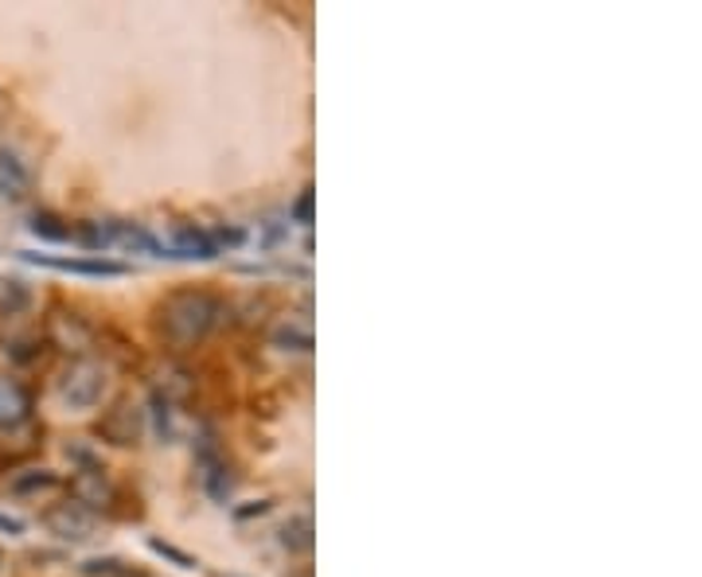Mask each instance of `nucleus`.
I'll return each mask as SVG.
<instances>
[{
	"instance_id": "4468645a",
	"label": "nucleus",
	"mask_w": 702,
	"mask_h": 577,
	"mask_svg": "<svg viewBox=\"0 0 702 577\" xmlns=\"http://www.w3.org/2000/svg\"><path fill=\"white\" fill-rule=\"evenodd\" d=\"M12 492L16 495H32V492H51V488H59V476L51 472V468H28V472L12 476Z\"/></svg>"
},
{
	"instance_id": "9d476101",
	"label": "nucleus",
	"mask_w": 702,
	"mask_h": 577,
	"mask_svg": "<svg viewBox=\"0 0 702 577\" xmlns=\"http://www.w3.org/2000/svg\"><path fill=\"white\" fill-rule=\"evenodd\" d=\"M28 196H32L28 164L20 160V152L0 149V199H9V204H24Z\"/></svg>"
},
{
	"instance_id": "20e7f679",
	"label": "nucleus",
	"mask_w": 702,
	"mask_h": 577,
	"mask_svg": "<svg viewBox=\"0 0 702 577\" xmlns=\"http://www.w3.org/2000/svg\"><path fill=\"white\" fill-rule=\"evenodd\" d=\"M98 438L110 441V445L118 449H130L137 445L140 438H145V406L140 402H113L110 410L102 414V421H98Z\"/></svg>"
},
{
	"instance_id": "1a4fd4ad",
	"label": "nucleus",
	"mask_w": 702,
	"mask_h": 577,
	"mask_svg": "<svg viewBox=\"0 0 702 577\" xmlns=\"http://www.w3.org/2000/svg\"><path fill=\"white\" fill-rule=\"evenodd\" d=\"M44 523H47V531L59 535V539H66V542L94 539V515L86 512V507H78V503H59V507L47 512Z\"/></svg>"
},
{
	"instance_id": "423d86ee",
	"label": "nucleus",
	"mask_w": 702,
	"mask_h": 577,
	"mask_svg": "<svg viewBox=\"0 0 702 577\" xmlns=\"http://www.w3.org/2000/svg\"><path fill=\"white\" fill-rule=\"evenodd\" d=\"M71 495H75L78 507H86V512L94 515L113 503V484L98 465H83L75 476H71Z\"/></svg>"
},
{
	"instance_id": "f03ea898",
	"label": "nucleus",
	"mask_w": 702,
	"mask_h": 577,
	"mask_svg": "<svg viewBox=\"0 0 702 577\" xmlns=\"http://www.w3.org/2000/svg\"><path fill=\"white\" fill-rule=\"evenodd\" d=\"M106 394V367L94 359H75L59 379V398L71 410H94Z\"/></svg>"
},
{
	"instance_id": "412c9836",
	"label": "nucleus",
	"mask_w": 702,
	"mask_h": 577,
	"mask_svg": "<svg viewBox=\"0 0 702 577\" xmlns=\"http://www.w3.org/2000/svg\"><path fill=\"white\" fill-rule=\"evenodd\" d=\"M0 531H4V535H24V523L12 519V515H0Z\"/></svg>"
},
{
	"instance_id": "ddd939ff",
	"label": "nucleus",
	"mask_w": 702,
	"mask_h": 577,
	"mask_svg": "<svg viewBox=\"0 0 702 577\" xmlns=\"http://www.w3.org/2000/svg\"><path fill=\"white\" fill-rule=\"evenodd\" d=\"M32 234L44 238V243H71V238H75V226L66 223V219H59L56 211H36L32 214Z\"/></svg>"
},
{
	"instance_id": "0eeeda50",
	"label": "nucleus",
	"mask_w": 702,
	"mask_h": 577,
	"mask_svg": "<svg viewBox=\"0 0 702 577\" xmlns=\"http://www.w3.org/2000/svg\"><path fill=\"white\" fill-rule=\"evenodd\" d=\"M270 344L281 347V352H297V355H309L317 335H312V320L305 312H285L270 324Z\"/></svg>"
},
{
	"instance_id": "6ab92c4d",
	"label": "nucleus",
	"mask_w": 702,
	"mask_h": 577,
	"mask_svg": "<svg viewBox=\"0 0 702 577\" xmlns=\"http://www.w3.org/2000/svg\"><path fill=\"white\" fill-rule=\"evenodd\" d=\"M312 187H305L297 199H293V207H290V223H297V226H312Z\"/></svg>"
},
{
	"instance_id": "6e6552de",
	"label": "nucleus",
	"mask_w": 702,
	"mask_h": 577,
	"mask_svg": "<svg viewBox=\"0 0 702 577\" xmlns=\"http://www.w3.org/2000/svg\"><path fill=\"white\" fill-rule=\"evenodd\" d=\"M164 258H187V261H211L219 258L215 243H211V231L196 223H176L169 238V254Z\"/></svg>"
},
{
	"instance_id": "9b49d317",
	"label": "nucleus",
	"mask_w": 702,
	"mask_h": 577,
	"mask_svg": "<svg viewBox=\"0 0 702 577\" xmlns=\"http://www.w3.org/2000/svg\"><path fill=\"white\" fill-rule=\"evenodd\" d=\"M36 266H47V270L59 273H83V278H122L125 266L122 261H106V258H39V254H24Z\"/></svg>"
},
{
	"instance_id": "2eb2a0df",
	"label": "nucleus",
	"mask_w": 702,
	"mask_h": 577,
	"mask_svg": "<svg viewBox=\"0 0 702 577\" xmlns=\"http://www.w3.org/2000/svg\"><path fill=\"white\" fill-rule=\"evenodd\" d=\"M28 305H32V288L24 285V281H20V278H0V312L16 317V312H24Z\"/></svg>"
},
{
	"instance_id": "7ed1b4c3",
	"label": "nucleus",
	"mask_w": 702,
	"mask_h": 577,
	"mask_svg": "<svg viewBox=\"0 0 702 577\" xmlns=\"http://www.w3.org/2000/svg\"><path fill=\"white\" fill-rule=\"evenodd\" d=\"M44 328H47V344L66 355H75V359H86L94 352V344H98V332H94L90 320L78 317V312H66V308H56Z\"/></svg>"
},
{
	"instance_id": "f3484780",
	"label": "nucleus",
	"mask_w": 702,
	"mask_h": 577,
	"mask_svg": "<svg viewBox=\"0 0 702 577\" xmlns=\"http://www.w3.org/2000/svg\"><path fill=\"white\" fill-rule=\"evenodd\" d=\"M157 394H160L164 402H187V398H192V375L180 371V367H172V371L164 375V379H160Z\"/></svg>"
},
{
	"instance_id": "4be33fe9",
	"label": "nucleus",
	"mask_w": 702,
	"mask_h": 577,
	"mask_svg": "<svg viewBox=\"0 0 702 577\" xmlns=\"http://www.w3.org/2000/svg\"><path fill=\"white\" fill-rule=\"evenodd\" d=\"M0 566H4V554H0Z\"/></svg>"
},
{
	"instance_id": "39448f33",
	"label": "nucleus",
	"mask_w": 702,
	"mask_h": 577,
	"mask_svg": "<svg viewBox=\"0 0 702 577\" xmlns=\"http://www.w3.org/2000/svg\"><path fill=\"white\" fill-rule=\"evenodd\" d=\"M199 484L215 503H231L234 495V472L223 461L219 445L211 438H199Z\"/></svg>"
},
{
	"instance_id": "a211bd4d",
	"label": "nucleus",
	"mask_w": 702,
	"mask_h": 577,
	"mask_svg": "<svg viewBox=\"0 0 702 577\" xmlns=\"http://www.w3.org/2000/svg\"><path fill=\"white\" fill-rule=\"evenodd\" d=\"M83 574L86 577H145L140 569H133L130 562H122V558H90L83 566Z\"/></svg>"
},
{
	"instance_id": "f8f14e48",
	"label": "nucleus",
	"mask_w": 702,
	"mask_h": 577,
	"mask_svg": "<svg viewBox=\"0 0 702 577\" xmlns=\"http://www.w3.org/2000/svg\"><path fill=\"white\" fill-rule=\"evenodd\" d=\"M32 418V391L16 379H0V429H16Z\"/></svg>"
},
{
	"instance_id": "f257e3e1",
	"label": "nucleus",
	"mask_w": 702,
	"mask_h": 577,
	"mask_svg": "<svg viewBox=\"0 0 702 577\" xmlns=\"http://www.w3.org/2000/svg\"><path fill=\"white\" fill-rule=\"evenodd\" d=\"M223 317V300L207 288H176L157 305V335L172 352H192L196 344H204L207 332L219 324Z\"/></svg>"
},
{
	"instance_id": "aec40b11",
	"label": "nucleus",
	"mask_w": 702,
	"mask_h": 577,
	"mask_svg": "<svg viewBox=\"0 0 702 577\" xmlns=\"http://www.w3.org/2000/svg\"><path fill=\"white\" fill-rule=\"evenodd\" d=\"M149 550H152V554H160V558L176 562L180 569H196V558H192V554H184V550H176V547H172V542L152 539V542H149Z\"/></svg>"
},
{
	"instance_id": "dca6fc26",
	"label": "nucleus",
	"mask_w": 702,
	"mask_h": 577,
	"mask_svg": "<svg viewBox=\"0 0 702 577\" xmlns=\"http://www.w3.org/2000/svg\"><path fill=\"white\" fill-rule=\"evenodd\" d=\"M281 547L297 550V554L312 550V519L309 515H293V519L281 527Z\"/></svg>"
}]
</instances>
